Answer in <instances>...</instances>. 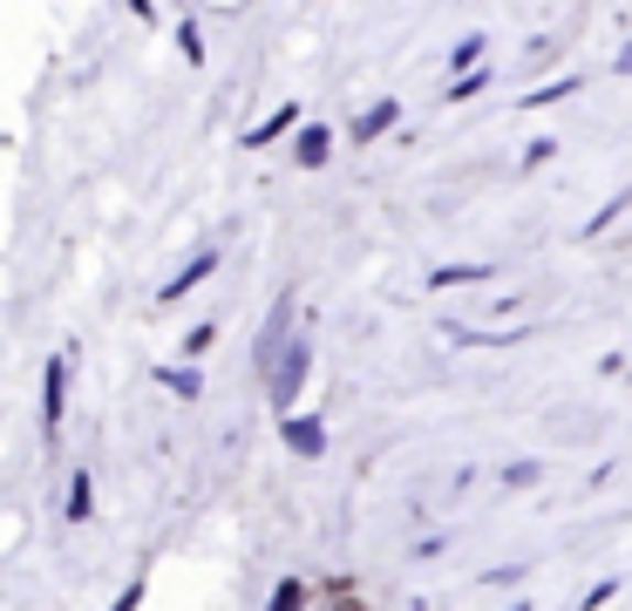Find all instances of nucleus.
<instances>
[{"instance_id":"obj_2","label":"nucleus","mask_w":632,"mask_h":611,"mask_svg":"<svg viewBox=\"0 0 632 611\" xmlns=\"http://www.w3.org/2000/svg\"><path fill=\"white\" fill-rule=\"evenodd\" d=\"M272 611H299V585H280V598H272Z\"/></svg>"},{"instance_id":"obj_1","label":"nucleus","mask_w":632,"mask_h":611,"mask_svg":"<svg viewBox=\"0 0 632 611\" xmlns=\"http://www.w3.org/2000/svg\"><path fill=\"white\" fill-rule=\"evenodd\" d=\"M299 163H327V130H306L299 137Z\"/></svg>"}]
</instances>
